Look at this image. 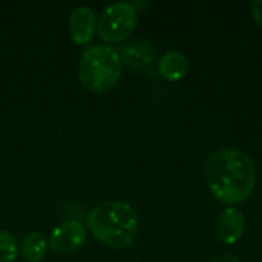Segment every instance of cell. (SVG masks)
I'll return each instance as SVG.
<instances>
[{
  "label": "cell",
  "instance_id": "obj_13",
  "mask_svg": "<svg viewBox=\"0 0 262 262\" xmlns=\"http://www.w3.org/2000/svg\"><path fill=\"white\" fill-rule=\"evenodd\" d=\"M210 262H241L235 255H232V253H221V255H218V256H215L213 259Z\"/></svg>",
  "mask_w": 262,
  "mask_h": 262
},
{
  "label": "cell",
  "instance_id": "obj_12",
  "mask_svg": "<svg viewBox=\"0 0 262 262\" xmlns=\"http://www.w3.org/2000/svg\"><path fill=\"white\" fill-rule=\"evenodd\" d=\"M252 9V15L256 20V23L262 28V0H255L250 6Z\"/></svg>",
  "mask_w": 262,
  "mask_h": 262
},
{
  "label": "cell",
  "instance_id": "obj_4",
  "mask_svg": "<svg viewBox=\"0 0 262 262\" xmlns=\"http://www.w3.org/2000/svg\"><path fill=\"white\" fill-rule=\"evenodd\" d=\"M138 11L134 3L120 2L107 6L97 21V32L104 41L117 43L127 38L137 28Z\"/></svg>",
  "mask_w": 262,
  "mask_h": 262
},
{
  "label": "cell",
  "instance_id": "obj_1",
  "mask_svg": "<svg viewBox=\"0 0 262 262\" xmlns=\"http://www.w3.org/2000/svg\"><path fill=\"white\" fill-rule=\"evenodd\" d=\"M204 178L212 195L223 204H239L249 200L256 184L253 160L238 149H221L209 155Z\"/></svg>",
  "mask_w": 262,
  "mask_h": 262
},
{
  "label": "cell",
  "instance_id": "obj_9",
  "mask_svg": "<svg viewBox=\"0 0 262 262\" xmlns=\"http://www.w3.org/2000/svg\"><path fill=\"white\" fill-rule=\"evenodd\" d=\"M158 71L161 77H164L169 81H180L183 80L189 72V60L184 54L178 51L166 52L158 60Z\"/></svg>",
  "mask_w": 262,
  "mask_h": 262
},
{
  "label": "cell",
  "instance_id": "obj_7",
  "mask_svg": "<svg viewBox=\"0 0 262 262\" xmlns=\"http://www.w3.org/2000/svg\"><path fill=\"white\" fill-rule=\"evenodd\" d=\"M97 15L94 9L89 6H80L71 14L69 20V31H71V38L74 40L75 45L84 46L91 43L97 32Z\"/></svg>",
  "mask_w": 262,
  "mask_h": 262
},
{
  "label": "cell",
  "instance_id": "obj_11",
  "mask_svg": "<svg viewBox=\"0 0 262 262\" xmlns=\"http://www.w3.org/2000/svg\"><path fill=\"white\" fill-rule=\"evenodd\" d=\"M18 256L17 239L6 230H0V262H12Z\"/></svg>",
  "mask_w": 262,
  "mask_h": 262
},
{
  "label": "cell",
  "instance_id": "obj_10",
  "mask_svg": "<svg viewBox=\"0 0 262 262\" xmlns=\"http://www.w3.org/2000/svg\"><path fill=\"white\" fill-rule=\"evenodd\" d=\"M48 239L40 232H31L23 238L21 255L26 262H41L48 252Z\"/></svg>",
  "mask_w": 262,
  "mask_h": 262
},
{
  "label": "cell",
  "instance_id": "obj_2",
  "mask_svg": "<svg viewBox=\"0 0 262 262\" xmlns=\"http://www.w3.org/2000/svg\"><path fill=\"white\" fill-rule=\"evenodd\" d=\"M86 224L92 236L111 249H127L138 235V215L123 201H103L94 206Z\"/></svg>",
  "mask_w": 262,
  "mask_h": 262
},
{
  "label": "cell",
  "instance_id": "obj_8",
  "mask_svg": "<svg viewBox=\"0 0 262 262\" xmlns=\"http://www.w3.org/2000/svg\"><path fill=\"white\" fill-rule=\"evenodd\" d=\"M246 230V216L239 209L227 207L216 221V235L221 243L232 246L236 244Z\"/></svg>",
  "mask_w": 262,
  "mask_h": 262
},
{
  "label": "cell",
  "instance_id": "obj_3",
  "mask_svg": "<svg viewBox=\"0 0 262 262\" xmlns=\"http://www.w3.org/2000/svg\"><path fill=\"white\" fill-rule=\"evenodd\" d=\"M77 72L84 89L94 94H104L111 91L120 80V52L107 45L91 46L83 52Z\"/></svg>",
  "mask_w": 262,
  "mask_h": 262
},
{
  "label": "cell",
  "instance_id": "obj_6",
  "mask_svg": "<svg viewBox=\"0 0 262 262\" xmlns=\"http://www.w3.org/2000/svg\"><path fill=\"white\" fill-rule=\"evenodd\" d=\"M120 57L121 63H124L129 69L138 74L152 72V69L158 63L154 46L144 40H134L124 43L120 51Z\"/></svg>",
  "mask_w": 262,
  "mask_h": 262
},
{
  "label": "cell",
  "instance_id": "obj_5",
  "mask_svg": "<svg viewBox=\"0 0 262 262\" xmlns=\"http://www.w3.org/2000/svg\"><path fill=\"white\" fill-rule=\"evenodd\" d=\"M86 243V229L80 221H64L51 235L49 247L57 255H71Z\"/></svg>",
  "mask_w": 262,
  "mask_h": 262
}]
</instances>
